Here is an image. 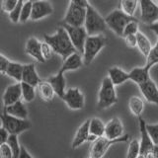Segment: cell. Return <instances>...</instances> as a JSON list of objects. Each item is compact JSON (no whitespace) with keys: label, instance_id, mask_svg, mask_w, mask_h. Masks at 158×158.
Instances as JSON below:
<instances>
[{"label":"cell","instance_id":"6da1fadb","mask_svg":"<svg viewBox=\"0 0 158 158\" xmlns=\"http://www.w3.org/2000/svg\"><path fill=\"white\" fill-rule=\"evenodd\" d=\"M44 42L52 47L54 53L60 56L63 60L69 56L77 52L69 39L67 32L61 26L56 29V32L53 35H44Z\"/></svg>","mask_w":158,"mask_h":158},{"label":"cell","instance_id":"7a4b0ae2","mask_svg":"<svg viewBox=\"0 0 158 158\" xmlns=\"http://www.w3.org/2000/svg\"><path fill=\"white\" fill-rule=\"evenodd\" d=\"M88 4L89 2L85 0L70 1L61 24H65L71 27H83L85 23Z\"/></svg>","mask_w":158,"mask_h":158},{"label":"cell","instance_id":"3957f363","mask_svg":"<svg viewBox=\"0 0 158 158\" xmlns=\"http://www.w3.org/2000/svg\"><path fill=\"white\" fill-rule=\"evenodd\" d=\"M84 28H85L88 36L103 35V33L107 29L105 18L99 13L98 10L90 2H89L87 6V13L85 23H84Z\"/></svg>","mask_w":158,"mask_h":158},{"label":"cell","instance_id":"277c9868","mask_svg":"<svg viewBox=\"0 0 158 158\" xmlns=\"http://www.w3.org/2000/svg\"><path fill=\"white\" fill-rule=\"evenodd\" d=\"M117 102L118 95L116 92V86L112 83L108 76L104 77L98 92V108L100 110H105L114 106Z\"/></svg>","mask_w":158,"mask_h":158},{"label":"cell","instance_id":"5b68a950","mask_svg":"<svg viewBox=\"0 0 158 158\" xmlns=\"http://www.w3.org/2000/svg\"><path fill=\"white\" fill-rule=\"evenodd\" d=\"M107 39L105 35H97V36H88L84 44L83 51V62L85 65H89L96 58L98 53L106 46Z\"/></svg>","mask_w":158,"mask_h":158},{"label":"cell","instance_id":"8992f818","mask_svg":"<svg viewBox=\"0 0 158 158\" xmlns=\"http://www.w3.org/2000/svg\"><path fill=\"white\" fill-rule=\"evenodd\" d=\"M105 21L107 27L110 28L117 36L123 37V30L127 27V25L132 21H137V19L135 17L127 16L121 9H116L107 15L105 17Z\"/></svg>","mask_w":158,"mask_h":158},{"label":"cell","instance_id":"52a82bcc","mask_svg":"<svg viewBox=\"0 0 158 158\" xmlns=\"http://www.w3.org/2000/svg\"><path fill=\"white\" fill-rule=\"evenodd\" d=\"M131 138L128 135H125L118 139L114 140L108 139L105 136L99 137L92 142L90 149H89V158H103L112 145L118 142H128L131 141Z\"/></svg>","mask_w":158,"mask_h":158},{"label":"cell","instance_id":"ba28073f","mask_svg":"<svg viewBox=\"0 0 158 158\" xmlns=\"http://www.w3.org/2000/svg\"><path fill=\"white\" fill-rule=\"evenodd\" d=\"M1 123L9 135H19L20 133L26 131L32 127V123L29 120H21V118H14L7 114H0Z\"/></svg>","mask_w":158,"mask_h":158},{"label":"cell","instance_id":"9c48e42d","mask_svg":"<svg viewBox=\"0 0 158 158\" xmlns=\"http://www.w3.org/2000/svg\"><path fill=\"white\" fill-rule=\"evenodd\" d=\"M60 26L65 29L67 32L69 39L72 43V44L75 48L76 52L80 54H83L84 51V44H85L86 39L88 38V34L86 32L85 28L83 27H71L65 24H60Z\"/></svg>","mask_w":158,"mask_h":158},{"label":"cell","instance_id":"30bf717a","mask_svg":"<svg viewBox=\"0 0 158 158\" xmlns=\"http://www.w3.org/2000/svg\"><path fill=\"white\" fill-rule=\"evenodd\" d=\"M140 18L145 25H151L158 22V3L150 0H141L139 1Z\"/></svg>","mask_w":158,"mask_h":158},{"label":"cell","instance_id":"8fae6325","mask_svg":"<svg viewBox=\"0 0 158 158\" xmlns=\"http://www.w3.org/2000/svg\"><path fill=\"white\" fill-rule=\"evenodd\" d=\"M66 106L73 111L82 110L85 106V97L78 87H72L66 90L62 98Z\"/></svg>","mask_w":158,"mask_h":158},{"label":"cell","instance_id":"7c38bea8","mask_svg":"<svg viewBox=\"0 0 158 158\" xmlns=\"http://www.w3.org/2000/svg\"><path fill=\"white\" fill-rule=\"evenodd\" d=\"M125 127H123V122L120 118L114 117L106 123L105 127V137L108 139H118L125 135Z\"/></svg>","mask_w":158,"mask_h":158},{"label":"cell","instance_id":"4fadbf2b","mask_svg":"<svg viewBox=\"0 0 158 158\" xmlns=\"http://www.w3.org/2000/svg\"><path fill=\"white\" fill-rule=\"evenodd\" d=\"M22 99V88H21V83L16 82L14 84L9 85L2 95V102L3 106L8 107L11 106L13 104L17 103L18 101H21Z\"/></svg>","mask_w":158,"mask_h":158},{"label":"cell","instance_id":"5bb4252c","mask_svg":"<svg viewBox=\"0 0 158 158\" xmlns=\"http://www.w3.org/2000/svg\"><path fill=\"white\" fill-rule=\"evenodd\" d=\"M53 13V7L48 1H33L31 20L39 21Z\"/></svg>","mask_w":158,"mask_h":158},{"label":"cell","instance_id":"9a60e30c","mask_svg":"<svg viewBox=\"0 0 158 158\" xmlns=\"http://www.w3.org/2000/svg\"><path fill=\"white\" fill-rule=\"evenodd\" d=\"M138 123H139V132H140V155L143 156L150 152L154 148V143L152 142L150 136L148 135L146 131V122L142 118H138Z\"/></svg>","mask_w":158,"mask_h":158},{"label":"cell","instance_id":"2e32d148","mask_svg":"<svg viewBox=\"0 0 158 158\" xmlns=\"http://www.w3.org/2000/svg\"><path fill=\"white\" fill-rule=\"evenodd\" d=\"M138 87H139L141 95L148 103L158 106V86L152 79H149Z\"/></svg>","mask_w":158,"mask_h":158},{"label":"cell","instance_id":"e0dca14e","mask_svg":"<svg viewBox=\"0 0 158 158\" xmlns=\"http://www.w3.org/2000/svg\"><path fill=\"white\" fill-rule=\"evenodd\" d=\"M41 47H42V43L40 42L37 38L31 37L28 39L26 46H25V52H26L28 56L33 57L34 59H36L37 61L41 63H44L46 61H44V59L43 58Z\"/></svg>","mask_w":158,"mask_h":158},{"label":"cell","instance_id":"ac0fdd59","mask_svg":"<svg viewBox=\"0 0 158 158\" xmlns=\"http://www.w3.org/2000/svg\"><path fill=\"white\" fill-rule=\"evenodd\" d=\"M48 81L49 82V84L52 86L54 92H56V95H57L59 98H63L64 94H65L66 90V80L65 77H64V72H62L60 69L58 70V72L54 75L51 76Z\"/></svg>","mask_w":158,"mask_h":158},{"label":"cell","instance_id":"d6986e66","mask_svg":"<svg viewBox=\"0 0 158 158\" xmlns=\"http://www.w3.org/2000/svg\"><path fill=\"white\" fill-rule=\"evenodd\" d=\"M89 123H90V120L88 118L76 131V133L74 135V138L71 143V148H73V149L80 147L84 142L89 141V138H90V135H89Z\"/></svg>","mask_w":158,"mask_h":158},{"label":"cell","instance_id":"ffe728a7","mask_svg":"<svg viewBox=\"0 0 158 158\" xmlns=\"http://www.w3.org/2000/svg\"><path fill=\"white\" fill-rule=\"evenodd\" d=\"M41 78H40L39 74L37 72L36 65L34 63L24 64V71H23V77L22 82L27 83L29 85L37 87L40 82H41Z\"/></svg>","mask_w":158,"mask_h":158},{"label":"cell","instance_id":"44dd1931","mask_svg":"<svg viewBox=\"0 0 158 158\" xmlns=\"http://www.w3.org/2000/svg\"><path fill=\"white\" fill-rule=\"evenodd\" d=\"M105 127L106 125L103 123L101 118H90V123H89V135H90V138H89V141L93 142L97 138L105 135Z\"/></svg>","mask_w":158,"mask_h":158},{"label":"cell","instance_id":"7402d4cb","mask_svg":"<svg viewBox=\"0 0 158 158\" xmlns=\"http://www.w3.org/2000/svg\"><path fill=\"white\" fill-rule=\"evenodd\" d=\"M108 77L115 86L122 85L126 83L127 80H130V74L128 72L125 71L118 66H113L109 68L108 70Z\"/></svg>","mask_w":158,"mask_h":158},{"label":"cell","instance_id":"603a6c76","mask_svg":"<svg viewBox=\"0 0 158 158\" xmlns=\"http://www.w3.org/2000/svg\"><path fill=\"white\" fill-rule=\"evenodd\" d=\"M3 113L14 118H21V120H28V110L26 106H25V104L22 102V100L18 101L17 103L13 104L11 106L5 107Z\"/></svg>","mask_w":158,"mask_h":158},{"label":"cell","instance_id":"cb8c5ba5","mask_svg":"<svg viewBox=\"0 0 158 158\" xmlns=\"http://www.w3.org/2000/svg\"><path fill=\"white\" fill-rule=\"evenodd\" d=\"M84 64L83 58L81 54L79 52H75L69 56L66 59H64L62 66L60 67V70L62 72L71 71V70H77V69L81 68Z\"/></svg>","mask_w":158,"mask_h":158},{"label":"cell","instance_id":"d4e9b609","mask_svg":"<svg viewBox=\"0 0 158 158\" xmlns=\"http://www.w3.org/2000/svg\"><path fill=\"white\" fill-rule=\"evenodd\" d=\"M149 71H150L149 69H147L145 66L132 68L131 70L128 72V74H130V80L135 82V84H137V85L139 86L141 84L148 81L149 79H151Z\"/></svg>","mask_w":158,"mask_h":158},{"label":"cell","instance_id":"484cf974","mask_svg":"<svg viewBox=\"0 0 158 158\" xmlns=\"http://www.w3.org/2000/svg\"><path fill=\"white\" fill-rule=\"evenodd\" d=\"M36 91L40 98L44 102H52L56 96V92L48 81L40 82V84L36 87Z\"/></svg>","mask_w":158,"mask_h":158},{"label":"cell","instance_id":"4316f807","mask_svg":"<svg viewBox=\"0 0 158 158\" xmlns=\"http://www.w3.org/2000/svg\"><path fill=\"white\" fill-rule=\"evenodd\" d=\"M23 71H24V64H21L19 62H15V61H11L9 63L5 74H6L7 76L15 79L17 82L21 83L22 77H23Z\"/></svg>","mask_w":158,"mask_h":158},{"label":"cell","instance_id":"83f0119b","mask_svg":"<svg viewBox=\"0 0 158 158\" xmlns=\"http://www.w3.org/2000/svg\"><path fill=\"white\" fill-rule=\"evenodd\" d=\"M128 109L133 116L141 118V114L144 111V101L138 96H131L128 100Z\"/></svg>","mask_w":158,"mask_h":158},{"label":"cell","instance_id":"f1b7e54d","mask_svg":"<svg viewBox=\"0 0 158 158\" xmlns=\"http://www.w3.org/2000/svg\"><path fill=\"white\" fill-rule=\"evenodd\" d=\"M136 40H137V46H136L137 48L139 49V52L143 56L147 57V56L149 54L152 48V44L149 41V39L146 37V35L139 32L136 35Z\"/></svg>","mask_w":158,"mask_h":158},{"label":"cell","instance_id":"f546056e","mask_svg":"<svg viewBox=\"0 0 158 158\" xmlns=\"http://www.w3.org/2000/svg\"><path fill=\"white\" fill-rule=\"evenodd\" d=\"M139 6V1H130V0H123L120 2V8L126 15L130 17H135V13L137 7Z\"/></svg>","mask_w":158,"mask_h":158},{"label":"cell","instance_id":"4dcf8cb0","mask_svg":"<svg viewBox=\"0 0 158 158\" xmlns=\"http://www.w3.org/2000/svg\"><path fill=\"white\" fill-rule=\"evenodd\" d=\"M21 88H22V100L26 103H30L35 100L37 95L36 87L29 85L27 83L21 82Z\"/></svg>","mask_w":158,"mask_h":158},{"label":"cell","instance_id":"1f68e13d","mask_svg":"<svg viewBox=\"0 0 158 158\" xmlns=\"http://www.w3.org/2000/svg\"><path fill=\"white\" fill-rule=\"evenodd\" d=\"M140 156V142L136 138H132L128 143L127 158H138Z\"/></svg>","mask_w":158,"mask_h":158},{"label":"cell","instance_id":"d6a6232c","mask_svg":"<svg viewBox=\"0 0 158 158\" xmlns=\"http://www.w3.org/2000/svg\"><path fill=\"white\" fill-rule=\"evenodd\" d=\"M157 63H158V39H157L155 44L152 47L149 54H148L146 57V62H145L144 66L150 70V69Z\"/></svg>","mask_w":158,"mask_h":158},{"label":"cell","instance_id":"836d02e7","mask_svg":"<svg viewBox=\"0 0 158 158\" xmlns=\"http://www.w3.org/2000/svg\"><path fill=\"white\" fill-rule=\"evenodd\" d=\"M7 144L10 146V148H11L14 158H19L20 151H21V146L19 144L18 135H9L8 140H7Z\"/></svg>","mask_w":158,"mask_h":158},{"label":"cell","instance_id":"e575fe53","mask_svg":"<svg viewBox=\"0 0 158 158\" xmlns=\"http://www.w3.org/2000/svg\"><path fill=\"white\" fill-rule=\"evenodd\" d=\"M32 5H33V1L24 2L21 11V16H20V23H26L29 20H31Z\"/></svg>","mask_w":158,"mask_h":158},{"label":"cell","instance_id":"d590c367","mask_svg":"<svg viewBox=\"0 0 158 158\" xmlns=\"http://www.w3.org/2000/svg\"><path fill=\"white\" fill-rule=\"evenodd\" d=\"M23 4H24V1H22V0H19L17 6L13 9V11L11 13L8 14V17H9L10 21H11L12 23L20 22V16H21V11H22Z\"/></svg>","mask_w":158,"mask_h":158},{"label":"cell","instance_id":"8d00e7d4","mask_svg":"<svg viewBox=\"0 0 158 158\" xmlns=\"http://www.w3.org/2000/svg\"><path fill=\"white\" fill-rule=\"evenodd\" d=\"M146 131L154 145H158V123H153V125L146 123Z\"/></svg>","mask_w":158,"mask_h":158},{"label":"cell","instance_id":"74e56055","mask_svg":"<svg viewBox=\"0 0 158 158\" xmlns=\"http://www.w3.org/2000/svg\"><path fill=\"white\" fill-rule=\"evenodd\" d=\"M138 33H139V25H138L137 20V21H132L127 25V27L123 30V38L130 36V35H137Z\"/></svg>","mask_w":158,"mask_h":158},{"label":"cell","instance_id":"f35d334b","mask_svg":"<svg viewBox=\"0 0 158 158\" xmlns=\"http://www.w3.org/2000/svg\"><path fill=\"white\" fill-rule=\"evenodd\" d=\"M41 51H42V56H43V58L44 59V61L51 60L54 54V52L52 48V47L49 46L48 44H47L46 42L42 43Z\"/></svg>","mask_w":158,"mask_h":158},{"label":"cell","instance_id":"ab89813d","mask_svg":"<svg viewBox=\"0 0 158 158\" xmlns=\"http://www.w3.org/2000/svg\"><path fill=\"white\" fill-rule=\"evenodd\" d=\"M19 0H4V1L1 2V10L5 13H11L13 11V9L17 6Z\"/></svg>","mask_w":158,"mask_h":158},{"label":"cell","instance_id":"60d3db41","mask_svg":"<svg viewBox=\"0 0 158 158\" xmlns=\"http://www.w3.org/2000/svg\"><path fill=\"white\" fill-rule=\"evenodd\" d=\"M0 158H14L13 152L7 142L0 146Z\"/></svg>","mask_w":158,"mask_h":158},{"label":"cell","instance_id":"b9f144b4","mask_svg":"<svg viewBox=\"0 0 158 158\" xmlns=\"http://www.w3.org/2000/svg\"><path fill=\"white\" fill-rule=\"evenodd\" d=\"M123 39H125V43L128 48H136L137 46L136 35H130V36H127Z\"/></svg>","mask_w":158,"mask_h":158},{"label":"cell","instance_id":"7bdbcfd3","mask_svg":"<svg viewBox=\"0 0 158 158\" xmlns=\"http://www.w3.org/2000/svg\"><path fill=\"white\" fill-rule=\"evenodd\" d=\"M10 62L11 61H10L6 56H3L2 53H0V73L5 74L6 69H7Z\"/></svg>","mask_w":158,"mask_h":158},{"label":"cell","instance_id":"ee69618b","mask_svg":"<svg viewBox=\"0 0 158 158\" xmlns=\"http://www.w3.org/2000/svg\"><path fill=\"white\" fill-rule=\"evenodd\" d=\"M8 137H9V133L6 131V130L3 127H0V146L7 142Z\"/></svg>","mask_w":158,"mask_h":158},{"label":"cell","instance_id":"f6af8a7d","mask_svg":"<svg viewBox=\"0 0 158 158\" xmlns=\"http://www.w3.org/2000/svg\"><path fill=\"white\" fill-rule=\"evenodd\" d=\"M19 158H34V157L30 154V153L28 152V150L24 146H21V151H20Z\"/></svg>","mask_w":158,"mask_h":158},{"label":"cell","instance_id":"bcb514c9","mask_svg":"<svg viewBox=\"0 0 158 158\" xmlns=\"http://www.w3.org/2000/svg\"><path fill=\"white\" fill-rule=\"evenodd\" d=\"M148 28H149V30H151L152 32H154L155 35L157 36V38H158V22L151 25V26H148Z\"/></svg>","mask_w":158,"mask_h":158},{"label":"cell","instance_id":"7dc6e473","mask_svg":"<svg viewBox=\"0 0 158 158\" xmlns=\"http://www.w3.org/2000/svg\"><path fill=\"white\" fill-rule=\"evenodd\" d=\"M152 158H158V145H155L152 150Z\"/></svg>","mask_w":158,"mask_h":158},{"label":"cell","instance_id":"c3c4849f","mask_svg":"<svg viewBox=\"0 0 158 158\" xmlns=\"http://www.w3.org/2000/svg\"><path fill=\"white\" fill-rule=\"evenodd\" d=\"M138 158H144V157H143V156H141V155H140V156H139V157H138Z\"/></svg>","mask_w":158,"mask_h":158},{"label":"cell","instance_id":"681fc988","mask_svg":"<svg viewBox=\"0 0 158 158\" xmlns=\"http://www.w3.org/2000/svg\"><path fill=\"white\" fill-rule=\"evenodd\" d=\"M157 3H158V2H157Z\"/></svg>","mask_w":158,"mask_h":158}]
</instances>
